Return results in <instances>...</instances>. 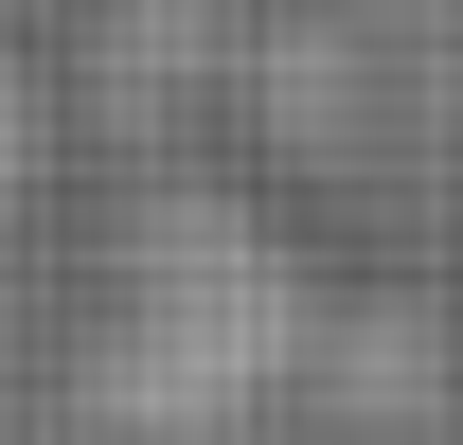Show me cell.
<instances>
[{
    "mask_svg": "<svg viewBox=\"0 0 463 445\" xmlns=\"http://www.w3.org/2000/svg\"><path fill=\"white\" fill-rule=\"evenodd\" d=\"M303 338H321L303 250L250 214V196L178 178V196H143V232H125V268H108L90 410H108L125 445H214V428H250V410L303 374Z\"/></svg>",
    "mask_w": 463,
    "mask_h": 445,
    "instance_id": "1",
    "label": "cell"
},
{
    "mask_svg": "<svg viewBox=\"0 0 463 445\" xmlns=\"http://www.w3.org/2000/svg\"><path fill=\"white\" fill-rule=\"evenodd\" d=\"M36 196V90H18V54H0V214Z\"/></svg>",
    "mask_w": 463,
    "mask_h": 445,
    "instance_id": "2",
    "label": "cell"
}]
</instances>
